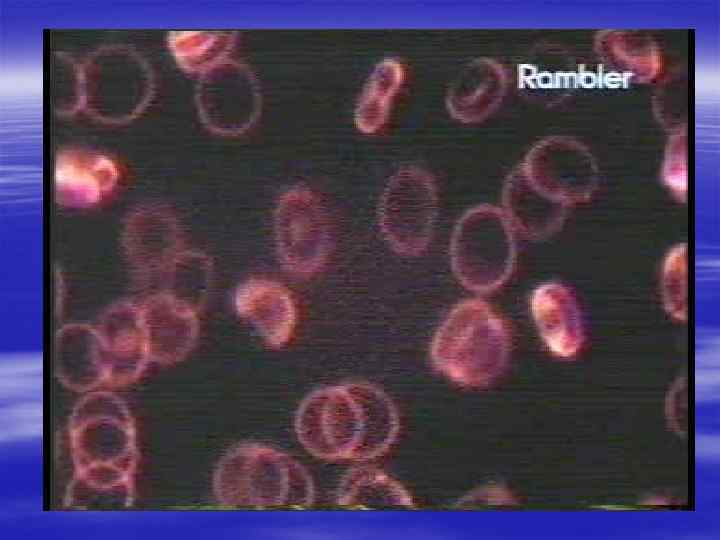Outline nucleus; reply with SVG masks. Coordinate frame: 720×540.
Instances as JSON below:
<instances>
[{
    "label": "nucleus",
    "instance_id": "nucleus-1",
    "mask_svg": "<svg viewBox=\"0 0 720 540\" xmlns=\"http://www.w3.org/2000/svg\"><path fill=\"white\" fill-rule=\"evenodd\" d=\"M74 479L69 504L131 501L137 447L133 419L119 397L91 392L69 424Z\"/></svg>",
    "mask_w": 720,
    "mask_h": 540
},
{
    "label": "nucleus",
    "instance_id": "nucleus-2",
    "mask_svg": "<svg viewBox=\"0 0 720 540\" xmlns=\"http://www.w3.org/2000/svg\"><path fill=\"white\" fill-rule=\"evenodd\" d=\"M295 433L300 444L322 459H369L383 453L397 432L389 398L364 383L324 387L299 405Z\"/></svg>",
    "mask_w": 720,
    "mask_h": 540
},
{
    "label": "nucleus",
    "instance_id": "nucleus-3",
    "mask_svg": "<svg viewBox=\"0 0 720 540\" xmlns=\"http://www.w3.org/2000/svg\"><path fill=\"white\" fill-rule=\"evenodd\" d=\"M213 492L233 508H302L314 499L311 476L285 452L259 443H242L219 461Z\"/></svg>",
    "mask_w": 720,
    "mask_h": 540
},
{
    "label": "nucleus",
    "instance_id": "nucleus-4",
    "mask_svg": "<svg viewBox=\"0 0 720 540\" xmlns=\"http://www.w3.org/2000/svg\"><path fill=\"white\" fill-rule=\"evenodd\" d=\"M507 354L502 320L481 300H466L452 310L439 329L432 357L454 380L481 384L497 375Z\"/></svg>",
    "mask_w": 720,
    "mask_h": 540
},
{
    "label": "nucleus",
    "instance_id": "nucleus-5",
    "mask_svg": "<svg viewBox=\"0 0 720 540\" xmlns=\"http://www.w3.org/2000/svg\"><path fill=\"white\" fill-rule=\"evenodd\" d=\"M499 213L485 206L470 209L459 220L452 238L453 270L460 282L474 291H487L508 276L513 243Z\"/></svg>",
    "mask_w": 720,
    "mask_h": 540
},
{
    "label": "nucleus",
    "instance_id": "nucleus-6",
    "mask_svg": "<svg viewBox=\"0 0 720 540\" xmlns=\"http://www.w3.org/2000/svg\"><path fill=\"white\" fill-rule=\"evenodd\" d=\"M437 213V195L431 177L409 167L388 183L379 209L381 229L392 247L417 255L427 246Z\"/></svg>",
    "mask_w": 720,
    "mask_h": 540
},
{
    "label": "nucleus",
    "instance_id": "nucleus-7",
    "mask_svg": "<svg viewBox=\"0 0 720 540\" xmlns=\"http://www.w3.org/2000/svg\"><path fill=\"white\" fill-rule=\"evenodd\" d=\"M103 346L107 385L135 381L150 361L149 341L139 305L118 303L110 307L95 326Z\"/></svg>",
    "mask_w": 720,
    "mask_h": 540
},
{
    "label": "nucleus",
    "instance_id": "nucleus-8",
    "mask_svg": "<svg viewBox=\"0 0 720 540\" xmlns=\"http://www.w3.org/2000/svg\"><path fill=\"white\" fill-rule=\"evenodd\" d=\"M278 213L276 241L278 253L286 267L297 274L317 271L331 248L327 221L320 208L305 196L304 205L292 196Z\"/></svg>",
    "mask_w": 720,
    "mask_h": 540
},
{
    "label": "nucleus",
    "instance_id": "nucleus-9",
    "mask_svg": "<svg viewBox=\"0 0 720 540\" xmlns=\"http://www.w3.org/2000/svg\"><path fill=\"white\" fill-rule=\"evenodd\" d=\"M146 324L150 361L172 364L193 348L198 332L195 311L170 293L153 295L139 305Z\"/></svg>",
    "mask_w": 720,
    "mask_h": 540
},
{
    "label": "nucleus",
    "instance_id": "nucleus-10",
    "mask_svg": "<svg viewBox=\"0 0 720 540\" xmlns=\"http://www.w3.org/2000/svg\"><path fill=\"white\" fill-rule=\"evenodd\" d=\"M235 307L266 344L281 347L290 341L296 326V308L283 285L261 278L247 280L237 288Z\"/></svg>",
    "mask_w": 720,
    "mask_h": 540
},
{
    "label": "nucleus",
    "instance_id": "nucleus-11",
    "mask_svg": "<svg viewBox=\"0 0 720 540\" xmlns=\"http://www.w3.org/2000/svg\"><path fill=\"white\" fill-rule=\"evenodd\" d=\"M55 374L67 388L84 392L107 384V368L101 338L95 327L70 324L55 338Z\"/></svg>",
    "mask_w": 720,
    "mask_h": 540
},
{
    "label": "nucleus",
    "instance_id": "nucleus-12",
    "mask_svg": "<svg viewBox=\"0 0 720 540\" xmlns=\"http://www.w3.org/2000/svg\"><path fill=\"white\" fill-rule=\"evenodd\" d=\"M532 312L547 345L569 356L580 344L579 316L573 297L561 285L539 287L532 297Z\"/></svg>",
    "mask_w": 720,
    "mask_h": 540
},
{
    "label": "nucleus",
    "instance_id": "nucleus-13",
    "mask_svg": "<svg viewBox=\"0 0 720 540\" xmlns=\"http://www.w3.org/2000/svg\"><path fill=\"white\" fill-rule=\"evenodd\" d=\"M495 70L491 63L479 60L467 65L454 79L446 101L455 119L472 123L489 112L499 92Z\"/></svg>",
    "mask_w": 720,
    "mask_h": 540
},
{
    "label": "nucleus",
    "instance_id": "nucleus-14",
    "mask_svg": "<svg viewBox=\"0 0 720 540\" xmlns=\"http://www.w3.org/2000/svg\"><path fill=\"white\" fill-rule=\"evenodd\" d=\"M116 171L103 159H64L56 170L57 190L63 201L93 203L114 185Z\"/></svg>",
    "mask_w": 720,
    "mask_h": 540
},
{
    "label": "nucleus",
    "instance_id": "nucleus-15",
    "mask_svg": "<svg viewBox=\"0 0 720 540\" xmlns=\"http://www.w3.org/2000/svg\"><path fill=\"white\" fill-rule=\"evenodd\" d=\"M403 79L404 70L398 61L386 60L378 66L357 109L356 119L361 129L373 131L384 123Z\"/></svg>",
    "mask_w": 720,
    "mask_h": 540
},
{
    "label": "nucleus",
    "instance_id": "nucleus-16",
    "mask_svg": "<svg viewBox=\"0 0 720 540\" xmlns=\"http://www.w3.org/2000/svg\"><path fill=\"white\" fill-rule=\"evenodd\" d=\"M395 484L375 469H357L343 480L338 500L350 507H377L393 505L398 501Z\"/></svg>",
    "mask_w": 720,
    "mask_h": 540
}]
</instances>
